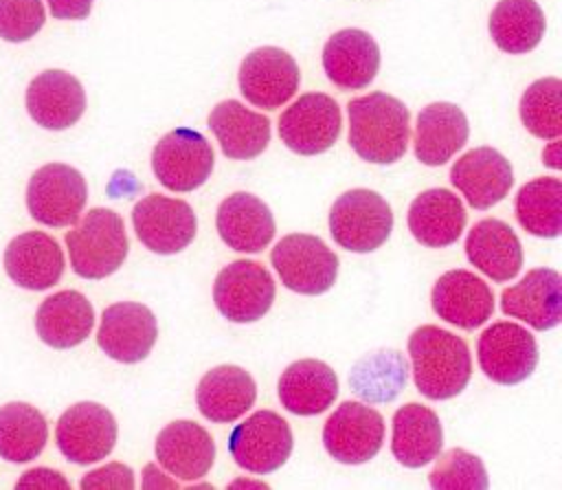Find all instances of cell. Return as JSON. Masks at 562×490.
Listing matches in <instances>:
<instances>
[{
    "label": "cell",
    "mask_w": 562,
    "mask_h": 490,
    "mask_svg": "<svg viewBox=\"0 0 562 490\" xmlns=\"http://www.w3.org/2000/svg\"><path fill=\"white\" fill-rule=\"evenodd\" d=\"M338 398L336 371L316 358L294 360L279 378V400L294 415H318Z\"/></svg>",
    "instance_id": "30"
},
{
    "label": "cell",
    "mask_w": 562,
    "mask_h": 490,
    "mask_svg": "<svg viewBox=\"0 0 562 490\" xmlns=\"http://www.w3.org/2000/svg\"><path fill=\"white\" fill-rule=\"evenodd\" d=\"M274 279L266 266L252 259H235L224 266L213 283V301L233 323L259 321L274 301Z\"/></svg>",
    "instance_id": "9"
},
{
    "label": "cell",
    "mask_w": 562,
    "mask_h": 490,
    "mask_svg": "<svg viewBox=\"0 0 562 490\" xmlns=\"http://www.w3.org/2000/svg\"><path fill=\"white\" fill-rule=\"evenodd\" d=\"M301 73L290 53L277 46L250 51L239 66V90L257 108L277 110L299 90Z\"/></svg>",
    "instance_id": "15"
},
{
    "label": "cell",
    "mask_w": 562,
    "mask_h": 490,
    "mask_svg": "<svg viewBox=\"0 0 562 490\" xmlns=\"http://www.w3.org/2000/svg\"><path fill=\"white\" fill-rule=\"evenodd\" d=\"M83 490H103V488H116V490H132L134 488V472L130 466L121 461L105 464L103 468L90 470L81 479Z\"/></svg>",
    "instance_id": "40"
},
{
    "label": "cell",
    "mask_w": 562,
    "mask_h": 490,
    "mask_svg": "<svg viewBox=\"0 0 562 490\" xmlns=\"http://www.w3.org/2000/svg\"><path fill=\"white\" fill-rule=\"evenodd\" d=\"M215 165L211 143L191 127L167 132L151 152V169L158 182L176 193L202 187Z\"/></svg>",
    "instance_id": "7"
},
{
    "label": "cell",
    "mask_w": 562,
    "mask_h": 490,
    "mask_svg": "<svg viewBox=\"0 0 562 490\" xmlns=\"http://www.w3.org/2000/svg\"><path fill=\"white\" fill-rule=\"evenodd\" d=\"M384 442V417L369 404L342 402L323 426L325 450L340 464H364Z\"/></svg>",
    "instance_id": "14"
},
{
    "label": "cell",
    "mask_w": 562,
    "mask_h": 490,
    "mask_svg": "<svg viewBox=\"0 0 562 490\" xmlns=\"http://www.w3.org/2000/svg\"><path fill=\"white\" fill-rule=\"evenodd\" d=\"M522 125L538 138L553 141L562 134V81L536 79L520 97Z\"/></svg>",
    "instance_id": "37"
},
{
    "label": "cell",
    "mask_w": 562,
    "mask_h": 490,
    "mask_svg": "<svg viewBox=\"0 0 562 490\" xmlns=\"http://www.w3.org/2000/svg\"><path fill=\"white\" fill-rule=\"evenodd\" d=\"M544 29V13L536 0H498L490 15V35L494 44L509 55L533 51Z\"/></svg>",
    "instance_id": "33"
},
{
    "label": "cell",
    "mask_w": 562,
    "mask_h": 490,
    "mask_svg": "<svg viewBox=\"0 0 562 490\" xmlns=\"http://www.w3.org/2000/svg\"><path fill=\"white\" fill-rule=\"evenodd\" d=\"M132 224L143 246L158 255L184 250L198 231V218L191 204L162 193L140 198L132 209Z\"/></svg>",
    "instance_id": "10"
},
{
    "label": "cell",
    "mask_w": 562,
    "mask_h": 490,
    "mask_svg": "<svg viewBox=\"0 0 562 490\" xmlns=\"http://www.w3.org/2000/svg\"><path fill=\"white\" fill-rule=\"evenodd\" d=\"M257 398L252 376L237 365H217L202 376L195 391L200 413L217 424L241 417Z\"/></svg>",
    "instance_id": "29"
},
{
    "label": "cell",
    "mask_w": 562,
    "mask_h": 490,
    "mask_svg": "<svg viewBox=\"0 0 562 490\" xmlns=\"http://www.w3.org/2000/svg\"><path fill=\"white\" fill-rule=\"evenodd\" d=\"M476 356L483 374L492 382L512 387L533 374L538 365V345L533 334L522 325L498 321L479 336Z\"/></svg>",
    "instance_id": "12"
},
{
    "label": "cell",
    "mask_w": 562,
    "mask_h": 490,
    "mask_svg": "<svg viewBox=\"0 0 562 490\" xmlns=\"http://www.w3.org/2000/svg\"><path fill=\"white\" fill-rule=\"evenodd\" d=\"M465 209L450 189H426L408 207V229L428 248H443L459 240L465 229Z\"/></svg>",
    "instance_id": "26"
},
{
    "label": "cell",
    "mask_w": 562,
    "mask_h": 490,
    "mask_svg": "<svg viewBox=\"0 0 562 490\" xmlns=\"http://www.w3.org/2000/svg\"><path fill=\"white\" fill-rule=\"evenodd\" d=\"M437 464L430 472V486L439 490H483L490 486L487 470L483 461L463 450L450 448L443 455L439 453Z\"/></svg>",
    "instance_id": "38"
},
{
    "label": "cell",
    "mask_w": 562,
    "mask_h": 490,
    "mask_svg": "<svg viewBox=\"0 0 562 490\" xmlns=\"http://www.w3.org/2000/svg\"><path fill=\"white\" fill-rule=\"evenodd\" d=\"M66 246L72 270L83 279H103L116 272L130 253L123 218L103 207L90 209L79 226L66 233Z\"/></svg>",
    "instance_id": "3"
},
{
    "label": "cell",
    "mask_w": 562,
    "mask_h": 490,
    "mask_svg": "<svg viewBox=\"0 0 562 490\" xmlns=\"http://www.w3.org/2000/svg\"><path fill=\"white\" fill-rule=\"evenodd\" d=\"M501 310L538 332L553 330L562 321V277L553 268H533L516 286L501 294Z\"/></svg>",
    "instance_id": "19"
},
{
    "label": "cell",
    "mask_w": 562,
    "mask_h": 490,
    "mask_svg": "<svg viewBox=\"0 0 562 490\" xmlns=\"http://www.w3.org/2000/svg\"><path fill=\"white\" fill-rule=\"evenodd\" d=\"M48 439L46 417L26 402L0 407V457L24 464L35 459Z\"/></svg>",
    "instance_id": "34"
},
{
    "label": "cell",
    "mask_w": 562,
    "mask_h": 490,
    "mask_svg": "<svg viewBox=\"0 0 562 490\" xmlns=\"http://www.w3.org/2000/svg\"><path fill=\"white\" fill-rule=\"evenodd\" d=\"M430 301L437 316L461 330L483 325L494 312V294L490 286L463 268L443 272L432 286Z\"/></svg>",
    "instance_id": "18"
},
{
    "label": "cell",
    "mask_w": 562,
    "mask_h": 490,
    "mask_svg": "<svg viewBox=\"0 0 562 490\" xmlns=\"http://www.w3.org/2000/svg\"><path fill=\"white\" fill-rule=\"evenodd\" d=\"M88 200V185L79 169L66 163L40 167L26 185V209L44 226L64 229L79 220Z\"/></svg>",
    "instance_id": "5"
},
{
    "label": "cell",
    "mask_w": 562,
    "mask_h": 490,
    "mask_svg": "<svg viewBox=\"0 0 562 490\" xmlns=\"http://www.w3.org/2000/svg\"><path fill=\"white\" fill-rule=\"evenodd\" d=\"M450 182L463 193L470 207L483 211L509 193L514 169L498 149L474 147L457 158L450 169Z\"/></svg>",
    "instance_id": "17"
},
{
    "label": "cell",
    "mask_w": 562,
    "mask_h": 490,
    "mask_svg": "<svg viewBox=\"0 0 562 490\" xmlns=\"http://www.w3.org/2000/svg\"><path fill=\"white\" fill-rule=\"evenodd\" d=\"M116 420L99 402H77L61 413L55 428L59 453L79 466L101 461L116 444Z\"/></svg>",
    "instance_id": "13"
},
{
    "label": "cell",
    "mask_w": 562,
    "mask_h": 490,
    "mask_svg": "<svg viewBox=\"0 0 562 490\" xmlns=\"http://www.w3.org/2000/svg\"><path fill=\"white\" fill-rule=\"evenodd\" d=\"M46 20L42 0H0V37L7 42L31 40Z\"/></svg>",
    "instance_id": "39"
},
{
    "label": "cell",
    "mask_w": 562,
    "mask_h": 490,
    "mask_svg": "<svg viewBox=\"0 0 562 490\" xmlns=\"http://www.w3.org/2000/svg\"><path fill=\"white\" fill-rule=\"evenodd\" d=\"M158 338L154 312L136 301L112 303L101 314L97 345L114 360L134 365L149 356Z\"/></svg>",
    "instance_id": "16"
},
{
    "label": "cell",
    "mask_w": 562,
    "mask_h": 490,
    "mask_svg": "<svg viewBox=\"0 0 562 490\" xmlns=\"http://www.w3.org/2000/svg\"><path fill=\"white\" fill-rule=\"evenodd\" d=\"M64 266L61 246L44 231L20 233L4 248L9 279L26 290L53 288L61 279Z\"/></svg>",
    "instance_id": "21"
},
{
    "label": "cell",
    "mask_w": 562,
    "mask_h": 490,
    "mask_svg": "<svg viewBox=\"0 0 562 490\" xmlns=\"http://www.w3.org/2000/svg\"><path fill=\"white\" fill-rule=\"evenodd\" d=\"M443 448V428L439 415L417 402L404 404L393 415L391 453L406 468L430 464Z\"/></svg>",
    "instance_id": "31"
},
{
    "label": "cell",
    "mask_w": 562,
    "mask_h": 490,
    "mask_svg": "<svg viewBox=\"0 0 562 490\" xmlns=\"http://www.w3.org/2000/svg\"><path fill=\"white\" fill-rule=\"evenodd\" d=\"M270 261L285 288L299 294H323L338 277V257L310 233H290L277 242Z\"/></svg>",
    "instance_id": "6"
},
{
    "label": "cell",
    "mask_w": 562,
    "mask_h": 490,
    "mask_svg": "<svg viewBox=\"0 0 562 490\" xmlns=\"http://www.w3.org/2000/svg\"><path fill=\"white\" fill-rule=\"evenodd\" d=\"M413 380L422 396L448 400L459 396L472 376V358L463 338L437 325H422L408 338Z\"/></svg>",
    "instance_id": "2"
},
{
    "label": "cell",
    "mask_w": 562,
    "mask_h": 490,
    "mask_svg": "<svg viewBox=\"0 0 562 490\" xmlns=\"http://www.w3.org/2000/svg\"><path fill=\"white\" fill-rule=\"evenodd\" d=\"M465 255L492 281H509L522 268V246L514 229L496 218L476 222L465 237Z\"/></svg>",
    "instance_id": "27"
},
{
    "label": "cell",
    "mask_w": 562,
    "mask_h": 490,
    "mask_svg": "<svg viewBox=\"0 0 562 490\" xmlns=\"http://www.w3.org/2000/svg\"><path fill=\"white\" fill-rule=\"evenodd\" d=\"M406 374L408 365L400 352H375L353 365L349 385L367 402H389L406 385Z\"/></svg>",
    "instance_id": "36"
},
{
    "label": "cell",
    "mask_w": 562,
    "mask_h": 490,
    "mask_svg": "<svg viewBox=\"0 0 562 490\" xmlns=\"http://www.w3.org/2000/svg\"><path fill=\"white\" fill-rule=\"evenodd\" d=\"M26 110L31 119L46 130H66L75 125L86 110L81 81L66 70H44L26 88Z\"/></svg>",
    "instance_id": "20"
},
{
    "label": "cell",
    "mask_w": 562,
    "mask_h": 490,
    "mask_svg": "<svg viewBox=\"0 0 562 490\" xmlns=\"http://www.w3.org/2000/svg\"><path fill=\"white\" fill-rule=\"evenodd\" d=\"M209 127L220 141L224 156L233 160H250L270 143L268 116L248 110L235 99L222 101L211 110Z\"/></svg>",
    "instance_id": "32"
},
{
    "label": "cell",
    "mask_w": 562,
    "mask_h": 490,
    "mask_svg": "<svg viewBox=\"0 0 562 490\" xmlns=\"http://www.w3.org/2000/svg\"><path fill=\"white\" fill-rule=\"evenodd\" d=\"M292 428L274 411H257L239 422L228 437V453L237 466L255 475L279 470L292 455Z\"/></svg>",
    "instance_id": "8"
},
{
    "label": "cell",
    "mask_w": 562,
    "mask_h": 490,
    "mask_svg": "<svg viewBox=\"0 0 562 490\" xmlns=\"http://www.w3.org/2000/svg\"><path fill=\"white\" fill-rule=\"evenodd\" d=\"M94 325L92 303L77 290H59L46 297L35 314L42 343L53 349H70L88 338Z\"/></svg>",
    "instance_id": "28"
},
{
    "label": "cell",
    "mask_w": 562,
    "mask_h": 490,
    "mask_svg": "<svg viewBox=\"0 0 562 490\" xmlns=\"http://www.w3.org/2000/svg\"><path fill=\"white\" fill-rule=\"evenodd\" d=\"M470 125L463 110L448 101L426 105L415 123V158L428 167L448 163L468 141Z\"/></svg>",
    "instance_id": "25"
},
{
    "label": "cell",
    "mask_w": 562,
    "mask_h": 490,
    "mask_svg": "<svg viewBox=\"0 0 562 490\" xmlns=\"http://www.w3.org/2000/svg\"><path fill=\"white\" fill-rule=\"evenodd\" d=\"M516 218L525 231L553 240L562 233V182L553 176L529 180L516 193Z\"/></svg>",
    "instance_id": "35"
},
{
    "label": "cell",
    "mask_w": 562,
    "mask_h": 490,
    "mask_svg": "<svg viewBox=\"0 0 562 490\" xmlns=\"http://www.w3.org/2000/svg\"><path fill=\"white\" fill-rule=\"evenodd\" d=\"M342 116L338 103L325 92L301 94L279 119V136L288 149L301 156L327 152L340 136Z\"/></svg>",
    "instance_id": "11"
},
{
    "label": "cell",
    "mask_w": 562,
    "mask_h": 490,
    "mask_svg": "<svg viewBox=\"0 0 562 490\" xmlns=\"http://www.w3.org/2000/svg\"><path fill=\"white\" fill-rule=\"evenodd\" d=\"M215 226L226 246L239 253H259L274 237V218L268 204L246 191L231 193L222 200Z\"/></svg>",
    "instance_id": "24"
},
{
    "label": "cell",
    "mask_w": 562,
    "mask_h": 490,
    "mask_svg": "<svg viewBox=\"0 0 562 490\" xmlns=\"http://www.w3.org/2000/svg\"><path fill=\"white\" fill-rule=\"evenodd\" d=\"M156 459L169 475L193 481L211 470L215 461V442L198 422L176 420L158 433Z\"/></svg>",
    "instance_id": "23"
},
{
    "label": "cell",
    "mask_w": 562,
    "mask_h": 490,
    "mask_svg": "<svg viewBox=\"0 0 562 490\" xmlns=\"http://www.w3.org/2000/svg\"><path fill=\"white\" fill-rule=\"evenodd\" d=\"M94 0H48L50 13L57 20H83L90 15Z\"/></svg>",
    "instance_id": "42"
},
{
    "label": "cell",
    "mask_w": 562,
    "mask_h": 490,
    "mask_svg": "<svg viewBox=\"0 0 562 490\" xmlns=\"http://www.w3.org/2000/svg\"><path fill=\"white\" fill-rule=\"evenodd\" d=\"M391 231L393 211L371 189L345 191L329 209V233L345 250L371 253L389 240Z\"/></svg>",
    "instance_id": "4"
},
{
    "label": "cell",
    "mask_w": 562,
    "mask_h": 490,
    "mask_svg": "<svg viewBox=\"0 0 562 490\" xmlns=\"http://www.w3.org/2000/svg\"><path fill=\"white\" fill-rule=\"evenodd\" d=\"M15 488H42V490H50V488H70V481L61 477V472L50 470V468H33L26 470L22 475V479L15 483Z\"/></svg>",
    "instance_id": "41"
},
{
    "label": "cell",
    "mask_w": 562,
    "mask_h": 490,
    "mask_svg": "<svg viewBox=\"0 0 562 490\" xmlns=\"http://www.w3.org/2000/svg\"><path fill=\"white\" fill-rule=\"evenodd\" d=\"M327 79L340 90L367 88L380 70V48L362 29H342L323 46Z\"/></svg>",
    "instance_id": "22"
},
{
    "label": "cell",
    "mask_w": 562,
    "mask_h": 490,
    "mask_svg": "<svg viewBox=\"0 0 562 490\" xmlns=\"http://www.w3.org/2000/svg\"><path fill=\"white\" fill-rule=\"evenodd\" d=\"M347 112L349 145L362 160L391 165L406 154L411 112L400 99L375 90L351 99Z\"/></svg>",
    "instance_id": "1"
}]
</instances>
